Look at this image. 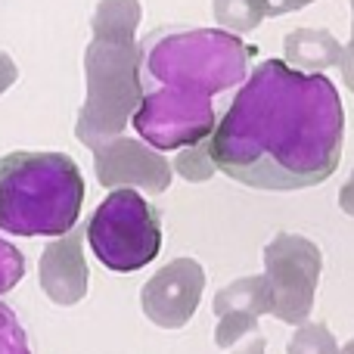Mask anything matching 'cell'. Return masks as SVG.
<instances>
[{"label": "cell", "mask_w": 354, "mask_h": 354, "mask_svg": "<svg viewBox=\"0 0 354 354\" xmlns=\"http://www.w3.org/2000/svg\"><path fill=\"white\" fill-rule=\"evenodd\" d=\"M345 112L326 75L264 59L212 134L218 171L252 189L292 193L330 180L342 162Z\"/></svg>", "instance_id": "obj_1"}, {"label": "cell", "mask_w": 354, "mask_h": 354, "mask_svg": "<svg viewBox=\"0 0 354 354\" xmlns=\"http://www.w3.org/2000/svg\"><path fill=\"white\" fill-rule=\"evenodd\" d=\"M84 177L66 153H10L0 159V230L66 236L78 227Z\"/></svg>", "instance_id": "obj_2"}, {"label": "cell", "mask_w": 354, "mask_h": 354, "mask_svg": "<svg viewBox=\"0 0 354 354\" xmlns=\"http://www.w3.org/2000/svg\"><path fill=\"white\" fill-rule=\"evenodd\" d=\"M255 47L224 28L168 31L143 47V72L162 87L189 91L212 100L249 78Z\"/></svg>", "instance_id": "obj_3"}, {"label": "cell", "mask_w": 354, "mask_h": 354, "mask_svg": "<svg viewBox=\"0 0 354 354\" xmlns=\"http://www.w3.org/2000/svg\"><path fill=\"white\" fill-rule=\"evenodd\" d=\"M143 47L137 44H109L93 37L84 53L87 100L75 122V137L87 149H100L103 143L124 134L143 103Z\"/></svg>", "instance_id": "obj_4"}, {"label": "cell", "mask_w": 354, "mask_h": 354, "mask_svg": "<svg viewBox=\"0 0 354 354\" xmlns=\"http://www.w3.org/2000/svg\"><path fill=\"white\" fill-rule=\"evenodd\" d=\"M87 245L115 274L143 270L162 249V218L137 189H112L87 224Z\"/></svg>", "instance_id": "obj_5"}, {"label": "cell", "mask_w": 354, "mask_h": 354, "mask_svg": "<svg viewBox=\"0 0 354 354\" xmlns=\"http://www.w3.org/2000/svg\"><path fill=\"white\" fill-rule=\"evenodd\" d=\"M324 255L308 236L277 233L264 249V277L274 295V317L289 326L308 324L314 311Z\"/></svg>", "instance_id": "obj_6"}, {"label": "cell", "mask_w": 354, "mask_h": 354, "mask_svg": "<svg viewBox=\"0 0 354 354\" xmlns=\"http://www.w3.org/2000/svg\"><path fill=\"white\" fill-rule=\"evenodd\" d=\"M131 124L137 128L140 140L159 153L193 147L212 137L218 128L212 100L189 91H174V87L149 91L137 106Z\"/></svg>", "instance_id": "obj_7"}, {"label": "cell", "mask_w": 354, "mask_h": 354, "mask_svg": "<svg viewBox=\"0 0 354 354\" xmlns=\"http://www.w3.org/2000/svg\"><path fill=\"white\" fill-rule=\"evenodd\" d=\"M214 342L218 348L233 354H264V336L258 320L274 314V295H270L268 277H243L233 280L214 295Z\"/></svg>", "instance_id": "obj_8"}, {"label": "cell", "mask_w": 354, "mask_h": 354, "mask_svg": "<svg viewBox=\"0 0 354 354\" xmlns=\"http://www.w3.org/2000/svg\"><path fill=\"white\" fill-rule=\"evenodd\" d=\"M205 270L196 258H174L162 270H156L140 292V308L147 320L162 330H180L189 324L202 301Z\"/></svg>", "instance_id": "obj_9"}, {"label": "cell", "mask_w": 354, "mask_h": 354, "mask_svg": "<svg viewBox=\"0 0 354 354\" xmlns=\"http://www.w3.org/2000/svg\"><path fill=\"white\" fill-rule=\"evenodd\" d=\"M93 171L97 180L109 189H147V193H165L171 187V162L159 149L147 147L134 137H115L93 149Z\"/></svg>", "instance_id": "obj_10"}, {"label": "cell", "mask_w": 354, "mask_h": 354, "mask_svg": "<svg viewBox=\"0 0 354 354\" xmlns=\"http://www.w3.org/2000/svg\"><path fill=\"white\" fill-rule=\"evenodd\" d=\"M84 239L87 233L81 227H72L66 236L50 239V245L41 252V289L53 305L72 308L84 301L87 295V258H84Z\"/></svg>", "instance_id": "obj_11"}, {"label": "cell", "mask_w": 354, "mask_h": 354, "mask_svg": "<svg viewBox=\"0 0 354 354\" xmlns=\"http://www.w3.org/2000/svg\"><path fill=\"white\" fill-rule=\"evenodd\" d=\"M342 47L326 28H295L283 41V62L305 75H326V68L342 62Z\"/></svg>", "instance_id": "obj_12"}, {"label": "cell", "mask_w": 354, "mask_h": 354, "mask_svg": "<svg viewBox=\"0 0 354 354\" xmlns=\"http://www.w3.org/2000/svg\"><path fill=\"white\" fill-rule=\"evenodd\" d=\"M140 0H100L91 19L93 37L109 44H137L134 35L140 28Z\"/></svg>", "instance_id": "obj_13"}, {"label": "cell", "mask_w": 354, "mask_h": 354, "mask_svg": "<svg viewBox=\"0 0 354 354\" xmlns=\"http://www.w3.org/2000/svg\"><path fill=\"white\" fill-rule=\"evenodd\" d=\"M268 19V0H214V22L230 35L255 31Z\"/></svg>", "instance_id": "obj_14"}, {"label": "cell", "mask_w": 354, "mask_h": 354, "mask_svg": "<svg viewBox=\"0 0 354 354\" xmlns=\"http://www.w3.org/2000/svg\"><path fill=\"white\" fill-rule=\"evenodd\" d=\"M174 171L189 183H205L218 174V165H214V156H212V137L205 140L193 143V147H183L177 149V159H174Z\"/></svg>", "instance_id": "obj_15"}, {"label": "cell", "mask_w": 354, "mask_h": 354, "mask_svg": "<svg viewBox=\"0 0 354 354\" xmlns=\"http://www.w3.org/2000/svg\"><path fill=\"white\" fill-rule=\"evenodd\" d=\"M336 336L324 324H301L286 345V354H339Z\"/></svg>", "instance_id": "obj_16"}, {"label": "cell", "mask_w": 354, "mask_h": 354, "mask_svg": "<svg viewBox=\"0 0 354 354\" xmlns=\"http://www.w3.org/2000/svg\"><path fill=\"white\" fill-rule=\"evenodd\" d=\"M0 354H31L28 336H25L16 311L3 301H0Z\"/></svg>", "instance_id": "obj_17"}, {"label": "cell", "mask_w": 354, "mask_h": 354, "mask_svg": "<svg viewBox=\"0 0 354 354\" xmlns=\"http://www.w3.org/2000/svg\"><path fill=\"white\" fill-rule=\"evenodd\" d=\"M22 277H25V258H22V252L0 236V295H6L10 289H16Z\"/></svg>", "instance_id": "obj_18"}, {"label": "cell", "mask_w": 354, "mask_h": 354, "mask_svg": "<svg viewBox=\"0 0 354 354\" xmlns=\"http://www.w3.org/2000/svg\"><path fill=\"white\" fill-rule=\"evenodd\" d=\"M339 68H342V78H345V84H348V91L354 93V0H351V41L342 47V62H339Z\"/></svg>", "instance_id": "obj_19"}, {"label": "cell", "mask_w": 354, "mask_h": 354, "mask_svg": "<svg viewBox=\"0 0 354 354\" xmlns=\"http://www.w3.org/2000/svg\"><path fill=\"white\" fill-rule=\"evenodd\" d=\"M16 78H19V68H16V62H12V56L0 53V97L16 84Z\"/></svg>", "instance_id": "obj_20"}, {"label": "cell", "mask_w": 354, "mask_h": 354, "mask_svg": "<svg viewBox=\"0 0 354 354\" xmlns=\"http://www.w3.org/2000/svg\"><path fill=\"white\" fill-rule=\"evenodd\" d=\"M314 0H268V19L286 16V12H299L305 6H311Z\"/></svg>", "instance_id": "obj_21"}, {"label": "cell", "mask_w": 354, "mask_h": 354, "mask_svg": "<svg viewBox=\"0 0 354 354\" xmlns=\"http://www.w3.org/2000/svg\"><path fill=\"white\" fill-rule=\"evenodd\" d=\"M339 208L354 218V171H351L348 180L342 183V189H339Z\"/></svg>", "instance_id": "obj_22"}, {"label": "cell", "mask_w": 354, "mask_h": 354, "mask_svg": "<svg viewBox=\"0 0 354 354\" xmlns=\"http://www.w3.org/2000/svg\"><path fill=\"white\" fill-rule=\"evenodd\" d=\"M339 354H354V339H351V342H348V345H345V348H342V351H339Z\"/></svg>", "instance_id": "obj_23"}]
</instances>
